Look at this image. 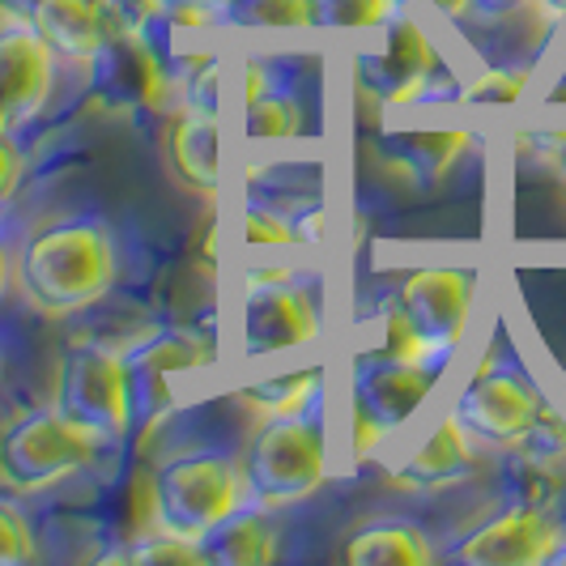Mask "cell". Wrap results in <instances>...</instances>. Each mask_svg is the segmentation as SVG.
<instances>
[{"label":"cell","instance_id":"obj_1","mask_svg":"<svg viewBox=\"0 0 566 566\" xmlns=\"http://www.w3.org/2000/svg\"><path fill=\"white\" fill-rule=\"evenodd\" d=\"M13 269H18V290L30 307L64 319L112 294L119 255H115L112 230L98 218H56L27 234Z\"/></svg>","mask_w":566,"mask_h":566},{"label":"cell","instance_id":"obj_2","mask_svg":"<svg viewBox=\"0 0 566 566\" xmlns=\"http://www.w3.org/2000/svg\"><path fill=\"white\" fill-rule=\"evenodd\" d=\"M248 503L260 507H294L312 499L328 478V434L319 409L290 413V418H264L239 455Z\"/></svg>","mask_w":566,"mask_h":566},{"label":"cell","instance_id":"obj_3","mask_svg":"<svg viewBox=\"0 0 566 566\" xmlns=\"http://www.w3.org/2000/svg\"><path fill=\"white\" fill-rule=\"evenodd\" d=\"M243 503H248L243 464L230 452L170 455L154 469V482H149L154 528L184 541H200Z\"/></svg>","mask_w":566,"mask_h":566},{"label":"cell","instance_id":"obj_4","mask_svg":"<svg viewBox=\"0 0 566 566\" xmlns=\"http://www.w3.org/2000/svg\"><path fill=\"white\" fill-rule=\"evenodd\" d=\"M98 439L64 422L56 409L18 413L0 430V485L13 494H43L73 482L98 460Z\"/></svg>","mask_w":566,"mask_h":566},{"label":"cell","instance_id":"obj_5","mask_svg":"<svg viewBox=\"0 0 566 566\" xmlns=\"http://www.w3.org/2000/svg\"><path fill=\"white\" fill-rule=\"evenodd\" d=\"M52 409L64 422L94 434L98 443H119L133 430V392H128L124 354L103 345L69 349L56 370Z\"/></svg>","mask_w":566,"mask_h":566},{"label":"cell","instance_id":"obj_6","mask_svg":"<svg viewBox=\"0 0 566 566\" xmlns=\"http://www.w3.org/2000/svg\"><path fill=\"white\" fill-rule=\"evenodd\" d=\"M541 405H545V392L533 384L528 370L520 367L515 358L485 354L482 367L460 384V392L452 400V413L482 448L511 452L533 430Z\"/></svg>","mask_w":566,"mask_h":566},{"label":"cell","instance_id":"obj_7","mask_svg":"<svg viewBox=\"0 0 566 566\" xmlns=\"http://www.w3.org/2000/svg\"><path fill=\"white\" fill-rule=\"evenodd\" d=\"M358 85L384 107H413L443 73V56L430 30L400 4L379 30H370V48L358 52Z\"/></svg>","mask_w":566,"mask_h":566},{"label":"cell","instance_id":"obj_8","mask_svg":"<svg viewBox=\"0 0 566 566\" xmlns=\"http://www.w3.org/2000/svg\"><path fill=\"white\" fill-rule=\"evenodd\" d=\"M448 367L434 363H405L388 354H370L354 367V430H358V455H367L379 439L397 434L422 413L434 397Z\"/></svg>","mask_w":566,"mask_h":566},{"label":"cell","instance_id":"obj_9","mask_svg":"<svg viewBox=\"0 0 566 566\" xmlns=\"http://www.w3.org/2000/svg\"><path fill=\"white\" fill-rule=\"evenodd\" d=\"M397 312L409 319L426 349L434 358L452 363L455 349L469 337L473 307H478V273L460 264H426L405 273V282L392 294Z\"/></svg>","mask_w":566,"mask_h":566},{"label":"cell","instance_id":"obj_10","mask_svg":"<svg viewBox=\"0 0 566 566\" xmlns=\"http://www.w3.org/2000/svg\"><path fill=\"white\" fill-rule=\"evenodd\" d=\"M563 537V515L507 499L494 515H485L482 524H473L455 541L452 558L464 566H545Z\"/></svg>","mask_w":566,"mask_h":566},{"label":"cell","instance_id":"obj_11","mask_svg":"<svg viewBox=\"0 0 566 566\" xmlns=\"http://www.w3.org/2000/svg\"><path fill=\"white\" fill-rule=\"evenodd\" d=\"M90 94L103 112H149L167 98L170 73L154 39L142 30H107L103 48L90 56Z\"/></svg>","mask_w":566,"mask_h":566},{"label":"cell","instance_id":"obj_12","mask_svg":"<svg viewBox=\"0 0 566 566\" xmlns=\"http://www.w3.org/2000/svg\"><path fill=\"white\" fill-rule=\"evenodd\" d=\"M319 337V312L303 285L285 277H252L243 294V354H285Z\"/></svg>","mask_w":566,"mask_h":566},{"label":"cell","instance_id":"obj_13","mask_svg":"<svg viewBox=\"0 0 566 566\" xmlns=\"http://www.w3.org/2000/svg\"><path fill=\"white\" fill-rule=\"evenodd\" d=\"M60 56L39 39L30 22L0 27V103L9 115V133L27 128L34 115L48 107L56 90Z\"/></svg>","mask_w":566,"mask_h":566},{"label":"cell","instance_id":"obj_14","mask_svg":"<svg viewBox=\"0 0 566 566\" xmlns=\"http://www.w3.org/2000/svg\"><path fill=\"white\" fill-rule=\"evenodd\" d=\"M200 363H209V354H200L179 333H163L128 349L124 367H128V392H133V426H154L158 418H167L179 405V379L192 375Z\"/></svg>","mask_w":566,"mask_h":566},{"label":"cell","instance_id":"obj_15","mask_svg":"<svg viewBox=\"0 0 566 566\" xmlns=\"http://www.w3.org/2000/svg\"><path fill=\"white\" fill-rule=\"evenodd\" d=\"M473 473H478V439L448 409L418 439V448L405 455L392 482L413 494H434V490H452V485L469 482Z\"/></svg>","mask_w":566,"mask_h":566},{"label":"cell","instance_id":"obj_16","mask_svg":"<svg viewBox=\"0 0 566 566\" xmlns=\"http://www.w3.org/2000/svg\"><path fill=\"white\" fill-rule=\"evenodd\" d=\"M340 558L349 566H426L439 554L422 524L400 520V515H379V520H363L358 528H349Z\"/></svg>","mask_w":566,"mask_h":566},{"label":"cell","instance_id":"obj_17","mask_svg":"<svg viewBox=\"0 0 566 566\" xmlns=\"http://www.w3.org/2000/svg\"><path fill=\"white\" fill-rule=\"evenodd\" d=\"M27 22L64 64H90L107 39V18L98 0H39Z\"/></svg>","mask_w":566,"mask_h":566},{"label":"cell","instance_id":"obj_18","mask_svg":"<svg viewBox=\"0 0 566 566\" xmlns=\"http://www.w3.org/2000/svg\"><path fill=\"white\" fill-rule=\"evenodd\" d=\"M197 545L200 563L209 566H264L277 558V524L269 520V507L243 503L222 524H213Z\"/></svg>","mask_w":566,"mask_h":566},{"label":"cell","instance_id":"obj_19","mask_svg":"<svg viewBox=\"0 0 566 566\" xmlns=\"http://www.w3.org/2000/svg\"><path fill=\"white\" fill-rule=\"evenodd\" d=\"M167 158L184 188H192L200 197H213L218 179H222V167H218V115L184 107V115L170 124Z\"/></svg>","mask_w":566,"mask_h":566},{"label":"cell","instance_id":"obj_20","mask_svg":"<svg viewBox=\"0 0 566 566\" xmlns=\"http://www.w3.org/2000/svg\"><path fill=\"white\" fill-rule=\"evenodd\" d=\"M243 400L252 405L260 418H290V413H312L324 405V367L290 370L273 375L264 384L243 388Z\"/></svg>","mask_w":566,"mask_h":566},{"label":"cell","instance_id":"obj_21","mask_svg":"<svg viewBox=\"0 0 566 566\" xmlns=\"http://www.w3.org/2000/svg\"><path fill=\"white\" fill-rule=\"evenodd\" d=\"M218 22L230 30L282 34V30H312V9L307 0H230Z\"/></svg>","mask_w":566,"mask_h":566},{"label":"cell","instance_id":"obj_22","mask_svg":"<svg viewBox=\"0 0 566 566\" xmlns=\"http://www.w3.org/2000/svg\"><path fill=\"white\" fill-rule=\"evenodd\" d=\"M307 9H312V30L370 34L397 13L400 0H307Z\"/></svg>","mask_w":566,"mask_h":566},{"label":"cell","instance_id":"obj_23","mask_svg":"<svg viewBox=\"0 0 566 566\" xmlns=\"http://www.w3.org/2000/svg\"><path fill=\"white\" fill-rule=\"evenodd\" d=\"M248 137L252 142H294L303 137V103L285 90H269L248 103Z\"/></svg>","mask_w":566,"mask_h":566},{"label":"cell","instance_id":"obj_24","mask_svg":"<svg viewBox=\"0 0 566 566\" xmlns=\"http://www.w3.org/2000/svg\"><path fill=\"white\" fill-rule=\"evenodd\" d=\"M533 85V64H485L478 77L460 85L469 107H511L528 94Z\"/></svg>","mask_w":566,"mask_h":566},{"label":"cell","instance_id":"obj_25","mask_svg":"<svg viewBox=\"0 0 566 566\" xmlns=\"http://www.w3.org/2000/svg\"><path fill=\"white\" fill-rule=\"evenodd\" d=\"M400 142H405V154L413 167H422L426 175H443L469 149L473 133L469 128H422V133H409Z\"/></svg>","mask_w":566,"mask_h":566},{"label":"cell","instance_id":"obj_26","mask_svg":"<svg viewBox=\"0 0 566 566\" xmlns=\"http://www.w3.org/2000/svg\"><path fill=\"white\" fill-rule=\"evenodd\" d=\"M112 558H115V563H145V566H163V563L197 566L200 563V545H197V541H184V537H175V533L154 528V533H145L137 545L119 549V554H112Z\"/></svg>","mask_w":566,"mask_h":566},{"label":"cell","instance_id":"obj_27","mask_svg":"<svg viewBox=\"0 0 566 566\" xmlns=\"http://www.w3.org/2000/svg\"><path fill=\"white\" fill-rule=\"evenodd\" d=\"M515 452L533 455V460H549V464H566V418L563 409H554L549 400L541 405L537 422L524 434V443Z\"/></svg>","mask_w":566,"mask_h":566},{"label":"cell","instance_id":"obj_28","mask_svg":"<svg viewBox=\"0 0 566 566\" xmlns=\"http://www.w3.org/2000/svg\"><path fill=\"white\" fill-rule=\"evenodd\" d=\"M34 558L30 515L13 499H0V566H22Z\"/></svg>","mask_w":566,"mask_h":566},{"label":"cell","instance_id":"obj_29","mask_svg":"<svg viewBox=\"0 0 566 566\" xmlns=\"http://www.w3.org/2000/svg\"><path fill=\"white\" fill-rule=\"evenodd\" d=\"M243 239L252 243V248H290V243H298L303 234L285 222L282 213H273V209H248L243 213Z\"/></svg>","mask_w":566,"mask_h":566},{"label":"cell","instance_id":"obj_30","mask_svg":"<svg viewBox=\"0 0 566 566\" xmlns=\"http://www.w3.org/2000/svg\"><path fill=\"white\" fill-rule=\"evenodd\" d=\"M188 107H197V112H213L218 115V85H222V64L209 56L205 64H192V73H188Z\"/></svg>","mask_w":566,"mask_h":566},{"label":"cell","instance_id":"obj_31","mask_svg":"<svg viewBox=\"0 0 566 566\" xmlns=\"http://www.w3.org/2000/svg\"><path fill=\"white\" fill-rule=\"evenodd\" d=\"M22 184V149L13 142V133H0V205H9Z\"/></svg>","mask_w":566,"mask_h":566},{"label":"cell","instance_id":"obj_32","mask_svg":"<svg viewBox=\"0 0 566 566\" xmlns=\"http://www.w3.org/2000/svg\"><path fill=\"white\" fill-rule=\"evenodd\" d=\"M230 0H163L170 22H218Z\"/></svg>","mask_w":566,"mask_h":566},{"label":"cell","instance_id":"obj_33","mask_svg":"<svg viewBox=\"0 0 566 566\" xmlns=\"http://www.w3.org/2000/svg\"><path fill=\"white\" fill-rule=\"evenodd\" d=\"M400 4H405V0H400ZM413 4H426L430 13H439V18H448V22H464V18L478 13V0H413Z\"/></svg>","mask_w":566,"mask_h":566},{"label":"cell","instance_id":"obj_34","mask_svg":"<svg viewBox=\"0 0 566 566\" xmlns=\"http://www.w3.org/2000/svg\"><path fill=\"white\" fill-rule=\"evenodd\" d=\"M34 4H39V0H0V18H4V22H27Z\"/></svg>","mask_w":566,"mask_h":566},{"label":"cell","instance_id":"obj_35","mask_svg":"<svg viewBox=\"0 0 566 566\" xmlns=\"http://www.w3.org/2000/svg\"><path fill=\"white\" fill-rule=\"evenodd\" d=\"M524 4H533L545 22H566V0H524Z\"/></svg>","mask_w":566,"mask_h":566},{"label":"cell","instance_id":"obj_36","mask_svg":"<svg viewBox=\"0 0 566 566\" xmlns=\"http://www.w3.org/2000/svg\"><path fill=\"white\" fill-rule=\"evenodd\" d=\"M260 94H269V77H264L260 64H248V103L260 98Z\"/></svg>","mask_w":566,"mask_h":566},{"label":"cell","instance_id":"obj_37","mask_svg":"<svg viewBox=\"0 0 566 566\" xmlns=\"http://www.w3.org/2000/svg\"><path fill=\"white\" fill-rule=\"evenodd\" d=\"M545 107H566V64L558 69V77L549 82V94H545Z\"/></svg>","mask_w":566,"mask_h":566},{"label":"cell","instance_id":"obj_38","mask_svg":"<svg viewBox=\"0 0 566 566\" xmlns=\"http://www.w3.org/2000/svg\"><path fill=\"white\" fill-rule=\"evenodd\" d=\"M524 0H478V13H507V9H520Z\"/></svg>","mask_w":566,"mask_h":566},{"label":"cell","instance_id":"obj_39","mask_svg":"<svg viewBox=\"0 0 566 566\" xmlns=\"http://www.w3.org/2000/svg\"><path fill=\"white\" fill-rule=\"evenodd\" d=\"M9 273H13V255L0 243V294H4V285H9Z\"/></svg>","mask_w":566,"mask_h":566},{"label":"cell","instance_id":"obj_40","mask_svg":"<svg viewBox=\"0 0 566 566\" xmlns=\"http://www.w3.org/2000/svg\"><path fill=\"white\" fill-rule=\"evenodd\" d=\"M554 170H558V179L566 184V142H563V149H558V158H554Z\"/></svg>","mask_w":566,"mask_h":566},{"label":"cell","instance_id":"obj_41","mask_svg":"<svg viewBox=\"0 0 566 566\" xmlns=\"http://www.w3.org/2000/svg\"><path fill=\"white\" fill-rule=\"evenodd\" d=\"M549 566H566V537H563V545L549 554Z\"/></svg>","mask_w":566,"mask_h":566},{"label":"cell","instance_id":"obj_42","mask_svg":"<svg viewBox=\"0 0 566 566\" xmlns=\"http://www.w3.org/2000/svg\"><path fill=\"white\" fill-rule=\"evenodd\" d=\"M0 133H9V115H4V103H0Z\"/></svg>","mask_w":566,"mask_h":566}]
</instances>
